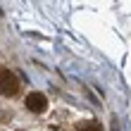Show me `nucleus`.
I'll return each instance as SVG.
<instances>
[{"mask_svg":"<svg viewBox=\"0 0 131 131\" xmlns=\"http://www.w3.org/2000/svg\"><path fill=\"white\" fill-rule=\"evenodd\" d=\"M79 131H100V126L95 122H83V124H79Z\"/></svg>","mask_w":131,"mask_h":131,"instance_id":"3","label":"nucleus"},{"mask_svg":"<svg viewBox=\"0 0 131 131\" xmlns=\"http://www.w3.org/2000/svg\"><path fill=\"white\" fill-rule=\"evenodd\" d=\"M24 105H26L29 112H45V107H48V98H45L43 93H38V91H34V93L26 95Z\"/></svg>","mask_w":131,"mask_h":131,"instance_id":"2","label":"nucleus"},{"mask_svg":"<svg viewBox=\"0 0 131 131\" xmlns=\"http://www.w3.org/2000/svg\"><path fill=\"white\" fill-rule=\"evenodd\" d=\"M19 91V79L12 69H3L0 72V93L5 98H12L14 93Z\"/></svg>","mask_w":131,"mask_h":131,"instance_id":"1","label":"nucleus"}]
</instances>
